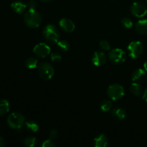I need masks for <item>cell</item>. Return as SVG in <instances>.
Instances as JSON below:
<instances>
[{
  "instance_id": "cell-1",
  "label": "cell",
  "mask_w": 147,
  "mask_h": 147,
  "mask_svg": "<svg viewBox=\"0 0 147 147\" xmlns=\"http://www.w3.org/2000/svg\"><path fill=\"white\" fill-rule=\"evenodd\" d=\"M24 21L27 27L31 29H35L41 24L42 17L36 9H29L24 14Z\"/></svg>"
},
{
  "instance_id": "cell-2",
  "label": "cell",
  "mask_w": 147,
  "mask_h": 147,
  "mask_svg": "<svg viewBox=\"0 0 147 147\" xmlns=\"http://www.w3.org/2000/svg\"><path fill=\"white\" fill-rule=\"evenodd\" d=\"M42 35L46 42L50 44H57L60 40V32L54 24H47L43 28Z\"/></svg>"
},
{
  "instance_id": "cell-3",
  "label": "cell",
  "mask_w": 147,
  "mask_h": 147,
  "mask_svg": "<svg viewBox=\"0 0 147 147\" xmlns=\"http://www.w3.org/2000/svg\"><path fill=\"white\" fill-rule=\"evenodd\" d=\"M25 118L19 112H13L7 118V124L11 129L20 130L25 123Z\"/></svg>"
},
{
  "instance_id": "cell-4",
  "label": "cell",
  "mask_w": 147,
  "mask_h": 147,
  "mask_svg": "<svg viewBox=\"0 0 147 147\" xmlns=\"http://www.w3.org/2000/svg\"><path fill=\"white\" fill-rule=\"evenodd\" d=\"M37 70L40 77L45 80H49L53 78L55 73L53 65L47 62H41L39 63Z\"/></svg>"
},
{
  "instance_id": "cell-5",
  "label": "cell",
  "mask_w": 147,
  "mask_h": 147,
  "mask_svg": "<svg viewBox=\"0 0 147 147\" xmlns=\"http://www.w3.org/2000/svg\"><path fill=\"white\" fill-rule=\"evenodd\" d=\"M107 95L111 100H119L124 96V88L120 84L114 83L108 88Z\"/></svg>"
},
{
  "instance_id": "cell-6",
  "label": "cell",
  "mask_w": 147,
  "mask_h": 147,
  "mask_svg": "<svg viewBox=\"0 0 147 147\" xmlns=\"http://www.w3.org/2000/svg\"><path fill=\"white\" fill-rule=\"evenodd\" d=\"M126 53L121 48L111 49L109 53V59L110 62L115 65H120L126 60Z\"/></svg>"
},
{
  "instance_id": "cell-7",
  "label": "cell",
  "mask_w": 147,
  "mask_h": 147,
  "mask_svg": "<svg viewBox=\"0 0 147 147\" xmlns=\"http://www.w3.org/2000/svg\"><path fill=\"white\" fill-rule=\"evenodd\" d=\"M127 52L129 57L136 59L140 57L144 52V45L140 41H132L127 47Z\"/></svg>"
},
{
  "instance_id": "cell-8",
  "label": "cell",
  "mask_w": 147,
  "mask_h": 147,
  "mask_svg": "<svg viewBox=\"0 0 147 147\" xmlns=\"http://www.w3.org/2000/svg\"><path fill=\"white\" fill-rule=\"evenodd\" d=\"M131 12L137 18H142L147 14V7L143 2L136 1L131 7Z\"/></svg>"
},
{
  "instance_id": "cell-9",
  "label": "cell",
  "mask_w": 147,
  "mask_h": 147,
  "mask_svg": "<svg viewBox=\"0 0 147 147\" xmlns=\"http://www.w3.org/2000/svg\"><path fill=\"white\" fill-rule=\"evenodd\" d=\"M33 53L37 57L45 58L50 54V47L45 42L38 43L33 48Z\"/></svg>"
},
{
  "instance_id": "cell-10",
  "label": "cell",
  "mask_w": 147,
  "mask_h": 147,
  "mask_svg": "<svg viewBox=\"0 0 147 147\" xmlns=\"http://www.w3.org/2000/svg\"><path fill=\"white\" fill-rule=\"evenodd\" d=\"M91 61L93 64L97 67L102 66L107 61V56L103 52L96 51L92 55Z\"/></svg>"
},
{
  "instance_id": "cell-11",
  "label": "cell",
  "mask_w": 147,
  "mask_h": 147,
  "mask_svg": "<svg viewBox=\"0 0 147 147\" xmlns=\"http://www.w3.org/2000/svg\"><path fill=\"white\" fill-rule=\"evenodd\" d=\"M59 25H60V27L65 32L69 33L74 31L75 28H76V24H75V23L70 19L66 18V17L62 18L60 20V22H59Z\"/></svg>"
},
{
  "instance_id": "cell-12",
  "label": "cell",
  "mask_w": 147,
  "mask_h": 147,
  "mask_svg": "<svg viewBox=\"0 0 147 147\" xmlns=\"http://www.w3.org/2000/svg\"><path fill=\"white\" fill-rule=\"evenodd\" d=\"M146 78V73L144 70L138 68L135 70L131 74V80L134 83H141L144 81Z\"/></svg>"
},
{
  "instance_id": "cell-13",
  "label": "cell",
  "mask_w": 147,
  "mask_h": 147,
  "mask_svg": "<svg viewBox=\"0 0 147 147\" xmlns=\"http://www.w3.org/2000/svg\"><path fill=\"white\" fill-rule=\"evenodd\" d=\"M93 144L96 147H106L109 144V139L104 134H100L94 139Z\"/></svg>"
},
{
  "instance_id": "cell-14",
  "label": "cell",
  "mask_w": 147,
  "mask_h": 147,
  "mask_svg": "<svg viewBox=\"0 0 147 147\" xmlns=\"http://www.w3.org/2000/svg\"><path fill=\"white\" fill-rule=\"evenodd\" d=\"M27 5L23 1H15L11 4V8L14 12L17 14H22L25 11Z\"/></svg>"
},
{
  "instance_id": "cell-15",
  "label": "cell",
  "mask_w": 147,
  "mask_h": 147,
  "mask_svg": "<svg viewBox=\"0 0 147 147\" xmlns=\"http://www.w3.org/2000/svg\"><path fill=\"white\" fill-rule=\"evenodd\" d=\"M135 29L141 34H147V19L140 20L135 24Z\"/></svg>"
},
{
  "instance_id": "cell-16",
  "label": "cell",
  "mask_w": 147,
  "mask_h": 147,
  "mask_svg": "<svg viewBox=\"0 0 147 147\" xmlns=\"http://www.w3.org/2000/svg\"><path fill=\"white\" fill-rule=\"evenodd\" d=\"M111 115L116 120H123L126 117V112L122 108H116L112 110Z\"/></svg>"
},
{
  "instance_id": "cell-17",
  "label": "cell",
  "mask_w": 147,
  "mask_h": 147,
  "mask_svg": "<svg viewBox=\"0 0 147 147\" xmlns=\"http://www.w3.org/2000/svg\"><path fill=\"white\" fill-rule=\"evenodd\" d=\"M130 91L132 94L136 96H142L144 93L143 88L140 83H134V82H133V83L130 86Z\"/></svg>"
},
{
  "instance_id": "cell-18",
  "label": "cell",
  "mask_w": 147,
  "mask_h": 147,
  "mask_svg": "<svg viewBox=\"0 0 147 147\" xmlns=\"http://www.w3.org/2000/svg\"><path fill=\"white\" fill-rule=\"evenodd\" d=\"M9 111V103L5 99H0V116H3Z\"/></svg>"
},
{
  "instance_id": "cell-19",
  "label": "cell",
  "mask_w": 147,
  "mask_h": 147,
  "mask_svg": "<svg viewBox=\"0 0 147 147\" xmlns=\"http://www.w3.org/2000/svg\"><path fill=\"white\" fill-rule=\"evenodd\" d=\"M38 60L34 57H30L24 62V65L28 69H34L38 66Z\"/></svg>"
},
{
  "instance_id": "cell-20",
  "label": "cell",
  "mask_w": 147,
  "mask_h": 147,
  "mask_svg": "<svg viewBox=\"0 0 147 147\" xmlns=\"http://www.w3.org/2000/svg\"><path fill=\"white\" fill-rule=\"evenodd\" d=\"M24 126H25L26 129H27L30 131L33 132V133H36V132L38 131L39 130V126L35 121L32 120H29L25 121L24 123Z\"/></svg>"
},
{
  "instance_id": "cell-21",
  "label": "cell",
  "mask_w": 147,
  "mask_h": 147,
  "mask_svg": "<svg viewBox=\"0 0 147 147\" xmlns=\"http://www.w3.org/2000/svg\"><path fill=\"white\" fill-rule=\"evenodd\" d=\"M57 48L63 52H67L70 49V43L65 40H59L57 42Z\"/></svg>"
},
{
  "instance_id": "cell-22",
  "label": "cell",
  "mask_w": 147,
  "mask_h": 147,
  "mask_svg": "<svg viewBox=\"0 0 147 147\" xmlns=\"http://www.w3.org/2000/svg\"><path fill=\"white\" fill-rule=\"evenodd\" d=\"M100 110L104 112H108L111 109L112 102L111 100H104L100 104Z\"/></svg>"
},
{
  "instance_id": "cell-23",
  "label": "cell",
  "mask_w": 147,
  "mask_h": 147,
  "mask_svg": "<svg viewBox=\"0 0 147 147\" xmlns=\"http://www.w3.org/2000/svg\"><path fill=\"white\" fill-rule=\"evenodd\" d=\"M37 140L35 137L33 136H29L24 139V144L27 147H34L37 145Z\"/></svg>"
},
{
  "instance_id": "cell-24",
  "label": "cell",
  "mask_w": 147,
  "mask_h": 147,
  "mask_svg": "<svg viewBox=\"0 0 147 147\" xmlns=\"http://www.w3.org/2000/svg\"><path fill=\"white\" fill-rule=\"evenodd\" d=\"M121 24L126 29H130L133 27V22L129 17H124L122 19Z\"/></svg>"
},
{
  "instance_id": "cell-25",
  "label": "cell",
  "mask_w": 147,
  "mask_h": 147,
  "mask_svg": "<svg viewBox=\"0 0 147 147\" xmlns=\"http://www.w3.org/2000/svg\"><path fill=\"white\" fill-rule=\"evenodd\" d=\"M99 46L100 48L104 51H109L111 50L110 43L107 40H101L99 43Z\"/></svg>"
},
{
  "instance_id": "cell-26",
  "label": "cell",
  "mask_w": 147,
  "mask_h": 147,
  "mask_svg": "<svg viewBox=\"0 0 147 147\" xmlns=\"http://www.w3.org/2000/svg\"><path fill=\"white\" fill-rule=\"evenodd\" d=\"M50 59L53 62H59L61 60L62 55L58 52H53L50 54Z\"/></svg>"
},
{
  "instance_id": "cell-27",
  "label": "cell",
  "mask_w": 147,
  "mask_h": 147,
  "mask_svg": "<svg viewBox=\"0 0 147 147\" xmlns=\"http://www.w3.org/2000/svg\"><path fill=\"white\" fill-rule=\"evenodd\" d=\"M59 136H60V134H59V131L55 129H52L50 131V134H49V137H50V139L52 140H56L57 139H58Z\"/></svg>"
},
{
  "instance_id": "cell-28",
  "label": "cell",
  "mask_w": 147,
  "mask_h": 147,
  "mask_svg": "<svg viewBox=\"0 0 147 147\" xmlns=\"http://www.w3.org/2000/svg\"><path fill=\"white\" fill-rule=\"evenodd\" d=\"M41 146L42 147H55V144L53 143L52 139H47V140L44 141V142H42V144Z\"/></svg>"
},
{
  "instance_id": "cell-29",
  "label": "cell",
  "mask_w": 147,
  "mask_h": 147,
  "mask_svg": "<svg viewBox=\"0 0 147 147\" xmlns=\"http://www.w3.org/2000/svg\"><path fill=\"white\" fill-rule=\"evenodd\" d=\"M27 7H29V9H36L37 7V3L35 0H30L27 2Z\"/></svg>"
},
{
  "instance_id": "cell-30",
  "label": "cell",
  "mask_w": 147,
  "mask_h": 147,
  "mask_svg": "<svg viewBox=\"0 0 147 147\" xmlns=\"http://www.w3.org/2000/svg\"><path fill=\"white\" fill-rule=\"evenodd\" d=\"M4 146H5V141L4 138L0 136V147H4Z\"/></svg>"
},
{
  "instance_id": "cell-31",
  "label": "cell",
  "mask_w": 147,
  "mask_h": 147,
  "mask_svg": "<svg viewBox=\"0 0 147 147\" xmlns=\"http://www.w3.org/2000/svg\"><path fill=\"white\" fill-rule=\"evenodd\" d=\"M143 99L147 103V88L143 93Z\"/></svg>"
},
{
  "instance_id": "cell-32",
  "label": "cell",
  "mask_w": 147,
  "mask_h": 147,
  "mask_svg": "<svg viewBox=\"0 0 147 147\" xmlns=\"http://www.w3.org/2000/svg\"><path fill=\"white\" fill-rule=\"evenodd\" d=\"M144 69L145 71L147 72V61L144 63Z\"/></svg>"
},
{
  "instance_id": "cell-33",
  "label": "cell",
  "mask_w": 147,
  "mask_h": 147,
  "mask_svg": "<svg viewBox=\"0 0 147 147\" xmlns=\"http://www.w3.org/2000/svg\"><path fill=\"white\" fill-rule=\"evenodd\" d=\"M40 1L44 3H49V2H51V1H53V0H40Z\"/></svg>"
},
{
  "instance_id": "cell-34",
  "label": "cell",
  "mask_w": 147,
  "mask_h": 147,
  "mask_svg": "<svg viewBox=\"0 0 147 147\" xmlns=\"http://www.w3.org/2000/svg\"><path fill=\"white\" fill-rule=\"evenodd\" d=\"M136 1H139V0H136Z\"/></svg>"
},
{
  "instance_id": "cell-35",
  "label": "cell",
  "mask_w": 147,
  "mask_h": 147,
  "mask_svg": "<svg viewBox=\"0 0 147 147\" xmlns=\"http://www.w3.org/2000/svg\"><path fill=\"white\" fill-rule=\"evenodd\" d=\"M146 1H147V0H146Z\"/></svg>"
}]
</instances>
